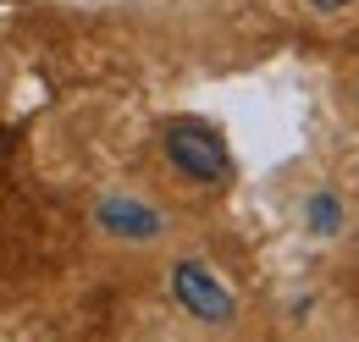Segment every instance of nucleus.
I'll list each match as a JSON object with an SVG mask.
<instances>
[{"instance_id": "1", "label": "nucleus", "mask_w": 359, "mask_h": 342, "mask_svg": "<svg viewBox=\"0 0 359 342\" xmlns=\"http://www.w3.org/2000/svg\"><path fill=\"white\" fill-rule=\"evenodd\" d=\"M166 160H172L188 182H226V171H232L222 132L210 128V122H194V116L166 128Z\"/></svg>"}, {"instance_id": "2", "label": "nucleus", "mask_w": 359, "mask_h": 342, "mask_svg": "<svg viewBox=\"0 0 359 342\" xmlns=\"http://www.w3.org/2000/svg\"><path fill=\"white\" fill-rule=\"evenodd\" d=\"M172 293H177V303L194 320H205V326H226L232 309H238L232 293H226V282L210 265H199V259H182L177 271H172Z\"/></svg>"}, {"instance_id": "3", "label": "nucleus", "mask_w": 359, "mask_h": 342, "mask_svg": "<svg viewBox=\"0 0 359 342\" xmlns=\"http://www.w3.org/2000/svg\"><path fill=\"white\" fill-rule=\"evenodd\" d=\"M94 226L105 238H116V243H155L166 232V215L149 199H138V193H105L94 205Z\"/></svg>"}, {"instance_id": "4", "label": "nucleus", "mask_w": 359, "mask_h": 342, "mask_svg": "<svg viewBox=\"0 0 359 342\" xmlns=\"http://www.w3.org/2000/svg\"><path fill=\"white\" fill-rule=\"evenodd\" d=\"M304 221H310L315 238H332V232H343V199H337V193H315L310 205H304Z\"/></svg>"}, {"instance_id": "5", "label": "nucleus", "mask_w": 359, "mask_h": 342, "mask_svg": "<svg viewBox=\"0 0 359 342\" xmlns=\"http://www.w3.org/2000/svg\"><path fill=\"white\" fill-rule=\"evenodd\" d=\"M315 11H343V6H348V0H310Z\"/></svg>"}]
</instances>
